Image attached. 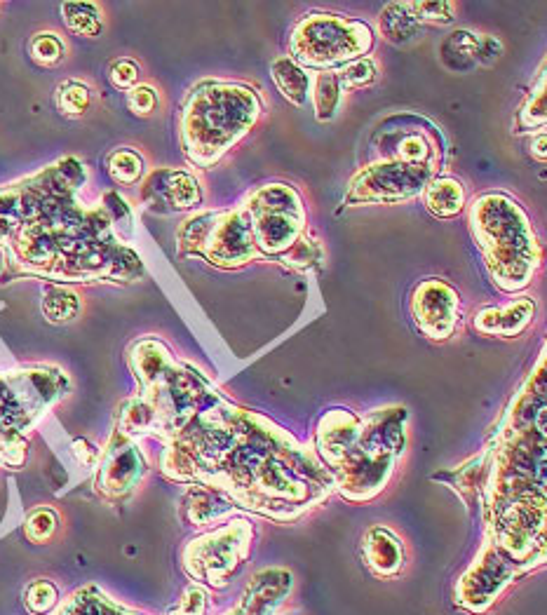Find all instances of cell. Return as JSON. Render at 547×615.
<instances>
[{
  "label": "cell",
  "mask_w": 547,
  "mask_h": 615,
  "mask_svg": "<svg viewBox=\"0 0 547 615\" xmlns=\"http://www.w3.org/2000/svg\"><path fill=\"white\" fill-rule=\"evenodd\" d=\"M259 116V101L231 85L205 87L193 94L184 113V146L191 160L209 165L235 144Z\"/></svg>",
  "instance_id": "cell-1"
},
{
  "label": "cell",
  "mask_w": 547,
  "mask_h": 615,
  "mask_svg": "<svg viewBox=\"0 0 547 615\" xmlns=\"http://www.w3.org/2000/svg\"><path fill=\"white\" fill-rule=\"evenodd\" d=\"M472 223L503 287L526 285L531 268H536V238L519 207L501 195H489L472 209Z\"/></svg>",
  "instance_id": "cell-2"
},
{
  "label": "cell",
  "mask_w": 547,
  "mask_h": 615,
  "mask_svg": "<svg viewBox=\"0 0 547 615\" xmlns=\"http://www.w3.org/2000/svg\"><path fill=\"white\" fill-rule=\"evenodd\" d=\"M371 47V31L364 24L334 15H310L296 26L292 50L310 66L353 62Z\"/></svg>",
  "instance_id": "cell-3"
},
{
  "label": "cell",
  "mask_w": 547,
  "mask_h": 615,
  "mask_svg": "<svg viewBox=\"0 0 547 615\" xmlns=\"http://www.w3.org/2000/svg\"><path fill=\"white\" fill-rule=\"evenodd\" d=\"M430 167H411L395 162V165H378L374 170L360 174L353 184L350 202H393L404 200L418 193L428 179Z\"/></svg>",
  "instance_id": "cell-4"
},
{
  "label": "cell",
  "mask_w": 547,
  "mask_h": 615,
  "mask_svg": "<svg viewBox=\"0 0 547 615\" xmlns=\"http://www.w3.org/2000/svg\"><path fill=\"white\" fill-rule=\"evenodd\" d=\"M458 315V296L444 282L430 280L416 289L414 317L430 339H447L454 331Z\"/></svg>",
  "instance_id": "cell-5"
},
{
  "label": "cell",
  "mask_w": 547,
  "mask_h": 615,
  "mask_svg": "<svg viewBox=\"0 0 547 615\" xmlns=\"http://www.w3.org/2000/svg\"><path fill=\"white\" fill-rule=\"evenodd\" d=\"M367 564L381 576H390L402 569V547L393 533L386 529H371L364 540Z\"/></svg>",
  "instance_id": "cell-6"
},
{
  "label": "cell",
  "mask_w": 547,
  "mask_h": 615,
  "mask_svg": "<svg viewBox=\"0 0 547 615\" xmlns=\"http://www.w3.org/2000/svg\"><path fill=\"white\" fill-rule=\"evenodd\" d=\"M531 317H533V303L524 299L510 303V306L503 310H494V308L482 310L477 317V327L486 331V334L515 336L531 322Z\"/></svg>",
  "instance_id": "cell-7"
},
{
  "label": "cell",
  "mask_w": 547,
  "mask_h": 615,
  "mask_svg": "<svg viewBox=\"0 0 547 615\" xmlns=\"http://www.w3.org/2000/svg\"><path fill=\"white\" fill-rule=\"evenodd\" d=\"M442 62L449 71L468 73L479 64V36L470 31H456L444 40Z\"/></svg>",
  "instance_id": "cell-8"
},
{
  "label": "cell",
  "mask_w": 547,
  "mask_h": 615,
  "mask_svg": "<svg viewBox=\"0 0 547 615\" xmlns=\"http://www.w3.org/2000/svg\"><path fill=\"white\" fill-rule=\"evenodd\" d=\"M381 31L395 45H409L421 38V24L416 22L404 3L388 5L381 15Z\"/></svg>",
  "instance_id": "cell-9"
},
{
  "label": "cell",
  "mask_w": 547,
  "mask_h": 615,
  "mask_svg": "<svg viewBox=\"0 0 547 615\" xmlns=\"http://www.w3.org/2000/svg\"><path fill=\"white\" fill-rule=\"evenodd\" d=\"M273 78H275V85L280 87V92L285 94L292 104L296 106L306 104L308 90H310V78L299 64L292 62V59H278V62L273 64Z\"/></svg>",
  "instance_id": "cell-10"
},
{
  "label": "cell",
  "mask_w": 547,
  "mask_h": 615,
  "mask_svg": "<svg viewBox=\"0 0 547 615\" xmlns=\"http://www.w3.org/2000/svg\"><path fill=\"white\" fill-rule=\"evenodd\" d=\"M463 186L456 179H437L425 191V205L437 216H454L463 209Z\"/></svg>",
  "instance_id": "cell-11"
},
{
  "label": "cell",
  "mask_w": 547,
  "mask_h": 615,
  "mask_svg": "<svg viewBox=\"0 0 547 615\" xmlns=\"http://www.w3.org/2000/svg\"><path fill=\"white\" fill-rule=\"evenodd\" d=\"M64 19L66 26L78 36L94 38L101 31V19L97 5L92 3H66L64 5Z\"/></svg>",
  "instance_id": "cell-12"
},
{
  "label": "cell",
  "mask_w": 547,
  "mask_h": 615,
  "mask_svg": "<svg viewBox=\"0 0 547 615\" xmlns=\"http://www.w3.org/2000/svg\"><path fill=\"white\" fill-rule=\"evenodd\" d=\"M313 97H315L317 118L320 120L332 118L336 106H339V97H341V85H339V78H336V73H320V78H317V83H315Z\"/></svg>",
  "instance_id": "cell-13"
},
{
  "label": "cell",
  "mask_w": 547,
  "mask_h": 615,
  "mask_svg": "<svg viewBox=\"0 0 547 615\" xmlns=\"http://www.w3.org/2000/svg\"><path fill=\"white\" fill-rule=\"evenodd\" d=\"M108 172L118 184H134L144 172V160L139 158V153L123 148V151H116L108 158Z\"/></svg>",
  "instance_id": "cell-14"
},
{
  "label": "cell",
  "mask_w": 547,
  "mask_h": 615,
  "mask_svg": "<svg viewBox=\"0 0 547 615\" xmlns=\"http://www.w3.org/2000/svg\"><path fill=\"white\" fill-rule=\"evenodd\" d=\"M432 148L423 134H404L395 146V158L402 160V165L411 167H428Z\"/></svg>",
  "instance_id": "cell-15"
},
{
  "label": "cell",
  "mask_w": 547,
  "mask_h": 615,
  "mask_svg": "<svg viewBox=\"0 0 547 615\" xmlns=\"http://www.w3.org/2000/svg\"><path fill=\"white\" fill-rule=\"evenodd\" d=\"M167 200L179 209L198 205L200 202L198 181H195L193 177H188V174L184 172L170 174V181H167Z\"/></svg>",
  "instance_id": "cell-16"
},
{
  "label": "cell",
  "mask_w": 547,
  "mask_h": 615,
  "mask_svg": "<svg viewBox=\"0 0 547 615\" xmlns=\"http://www.w3.org/2000/svg\"><path fill=\"white\" fill-rule=\"evenodd\" d=\"M78 310H80L78 296L64 292V289H52L43 301V313L50 317L52 322H69L78 315Z\"/></svg>",
  "instance_id": "cell-17"
},
{
  "label": "cell",
  "mask_w": 547,
  "mask_h": 615,
  "mask_svg": "<svg viewBox=\"0 0 547 615\" xmlns=\"http://www.w3.org/2000/svg\"><path fill=\"white\" fill-rule=\"evenodd\" d=\"M66 47L54 33H38L31 40V57L40 66H54L64 59Z\"/></svg>",
  "instance_id": "cell-18"
},
{
  "label": "cell",
  "mask_w": 547,
  "mask_h": 615,
  "mask_svg": "<svg viewBox=\"0 0 547 615\" xmlns=\"http://www.w3.org/2000/svg\"><path fill=\"white\" fill-rule=\"evenodd\" d=\"M59 108H62L66 116H83L87 108H90V90L80 83H66L59 90Z\"/></svg>",
  "instance_id": "cell-19"
},
{
  "label": "cell",
  "mask_w": 547,
  "mask_h": 615,
  "mask_svg": "<svg viewBox=\"0 0 547 615\" xmlns=\"http://www.w3.org/2000/svg\"><path fill=\"white\" fill-rule=\"evenodd\" d=\"M407 10L414 15L418 24L421 22H435V24H449L454 19V5L451 3H404Z\"/></svg>",
  "instance_id": "cell-20"
},
{
  "label": "cell",
  "mask_w": 547,
  "mask_h": 615,
  "mask_svg": "<svg viewBox=\"0 0 547 615\" xmlns=\"http://www.w3.org/2000/svg\"><path fill=\"white\" fill-rule=\"evenodd\" d=\"M339 85L346 87H364L369 83H374L376 78V66L371 59H355V62H350L346 69H343L339 76Z\"/></svg>",
  "instance_id": "cell-21"
},
{
  "label": "cell",
  "mask_w": 547,
  "mask_h": 615,
  "mask_svg": "<svg viewBox=\"0 0 547 615\" xmlns=\"http://www.w3.org/2000/svg\"><path fill=\"white\" fill-rule=\"evenodd\" d=\"M54 529H57V517H54L50 510L33 512L29 524H26V533H29V538L36 540V543L50 538Z\"/></svg>",
  "instance_id": "cell-22"
},
{
  "label": "cell",
  "mask_w": 547,
  "mask_h": 615,
  "mask_svg": "<svg viewBox=\"0 0 547 615\" xmlns=\"http://www.w3.org/2000/svg\"><path fill=\"white\" fill-rule=\"evenodd\" d=\"M54 601H57V590L50 583H36L31 585L29 594H26V604L33 613H45L50 611L54 606Z\"/></svg>",
  "instance_id": "cell-23"
},
{
  "label": "cell",
  "mask_w": 547,
  "mask_h": 615,
  "mask_svg": "<svg viewBox=\"0 0 547 615\" xmlns=\"http://www.w3.org/2000/svg\"><path fill=\"white\" fill-rule=\"evenodd\" d=\"M127 101H130V108L137 113V116H151V113L155 111V106H158V94H155L153 87L139 85V87H132Z\"/></svg>",
  "instance_id": "cell-24"
},
{
  "label": "cell",
  "mask_w": 547,
  "mask_h": 615,
  "mask_svg": "<svg viewBox=\"0 0 547 615\" xmlns=\"http://www.w3.org/2000/svg\"><path fill=\"white\" fill-rule=\"evenodd\" d=\"M139 78V66L130 62V59H120L111 66V83L116 87H123V90H132V85L137 83Z\"/></svg>",
  "instance_id": "cell-25"
},
{
  "label": "cell",
  "mask_w": 547,
  "mask_h": 615,
  "mask_svg": "<svg viewBox=\"0 0 547 615\" xmlns=\"http://www.w3.org/2000/svg\"><path fill=\"white\" fill-rule=\"evenodd\" d=\"M503 45L496 38L479 36V64H494L501 57Z\"/></svg>",
  "instance_id": "cell-26"
}]
</instances>
